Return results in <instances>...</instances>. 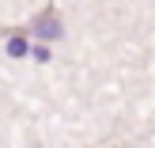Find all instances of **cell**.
I'll use <instances>...</instances> for the list:
<instances>
[{
    "instance_id": "6da1fadb",
    "label": "cell",
    "mask_w": 155,
    "mask_h": 148,
    "mask_svg": "<svg viewBox=\"0 0 155 148\" xmlns=\"http://www.w3.org/2000/svg\"><path fill=\"white\" fill-rule=\"evenodd\" d=\"M30 30H34V38H57V34H61V19H57V12H53V8H45V12L34 19V27H30Z\"/></svg>"
},
{
    "instance_id": "3957f363",
    "label": "cell",
    "mask_w": 155,
    "mask_h": 148,
    "mask_svg": "<svg viewBox=\"0 0 155 148\" xmlns=\"http://www.w3.org/2000/svg\"><path fill=\"white\" fill-rule=\"evenodd\" d=\"M30 53H34L38 61H49V50H45V46H34V50H30Z\"/></svg>"
},
{
    "instance_id": "7a4b0ae2",
    "label": "cell",
    "mask_w": 155,
    "mask_h": 148,
    "mask_svg": "<svg viewBox=\"0 0 155 148\" xmlns=\"http://www.w3.org/2000/svg\"><path fill=\"white\" fill-rule=\"evenodd\" d=\"M8 53H12V57H27V53H30V46H27V38H23V34H15V38H8Z\"/></svg>"
}]
</instances>
